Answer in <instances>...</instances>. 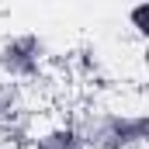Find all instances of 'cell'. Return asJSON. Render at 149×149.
<instances>
[{"instance_id":"277c9868","label":"cell","mask_w":149,"mask_h":149,"mask_svg":"<svg viewBox=\"0 0 149 149\" xmlns=\"http://www.w3.org/2000/svg\"><path fill=\"white\" fill-rule=\"evenodd\" d=\"M28 149H83V142H80V135L73 132L70 121H59V125H49L38 135H31Z\"/></svg>"},{"instance_id":"5b68a950","label":"cell","mask_w":149,"mask_h":149,"mask_svg":"<svg viewBox=\"0 0 149 149\" xmlns=\"http://www.w3.org/2000/svg\"><path fill=\"white\" fill-rule=\"evenodd\" d=\"M128 24L135 28V35H146L149 31V3H139L128 10Z\"/></svg>"},{"instance_id":"3957f363","label":"cell","mask_w":149,"mask_h":149,"mask_svg":"<svg viewBox=\"0 0 149 149\" xmlns=\"http://www.w3.org/2000/svg\"><path fill=\"white\" fill-rule=\"evenodd\" d=\"M0 135L7 142H31L35 135V104L28 97V87L0 80Z\"/></svg>"},{"instance_id":"7a4b0ae2","label":"cell","mask_w":149,"mask_h":149,"mask_svg":"<svg viewBox=\"0 0 149 149\" xmlns=\"http://www.w3.org/2000/svg\"><path fill=\"white\" fill-rule=\"evenodd\" d=\"M49 66V42L38 31H14L0 38V80L7 83H35Z\"/></svg>"},{"instance_id":"6da1fadb","label":"cell","mask_w":149,"mask_h":149,"mask_svg":"<svg viewBox=\"0 0 149 149\" xmlns=\"http://www.w3.org/2000/svg\"><path fill=\"white\" fill-rule=\"evenodd\" d=\"M73 132L80 135L83 149H142L149 139L146 111H118L87 104L73 114Z\"/></svg>"}]
</instances>
